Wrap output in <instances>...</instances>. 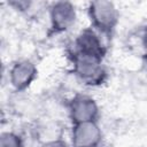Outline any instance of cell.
I'll use <instances>...</instances> for the list:
<instances>
[{
  "instance_id": "obj_1",
  "label": "cell",
  "mask_w": 147,
  "mask_h": 147,
  "mask_svg": "<svg viewBox=\"0 0 147 147\" xmlns=\"http://www.w3.org/2000/svg\"><path fill=\"white\" fill-rule=\"evenodd\" d=\"M87 10L92 22V28L102 34L110 33L118 23V10L110 1H92L88 3Z\"/></svg>"
},
{
  "instance_id": "obj_2",
  "label": "cell",
  "mask_w": 147,
  "mask_h": 147,
  "mask_svg": "<svg viewBox=\"0 0 147 147\" xmlns=\"http://www.w3.org/2000/svg\"><path fill=\"white\" fill-rule=\"evenodd\" d=\"M72 65L75 75L86 85H99L106 78V69L100 59L72 53Z\"/></svg>"
},
{
  "instance_id": "obj_3",
  "label": "cell",
  "mask_w": 147,
  "mask_h": 147,
  "mask_svg": "<svg viewBox=\"0 0 147 147\" xmlns=\"http://www.w3.org/2000/svg\"><path fill=\"white\" fill-rule=\"evenodd\" d=\"M100 37L101 33L95 29H84L80 31L74 42V53L102 60L106 53V47Z\"/></svg>"
},
{
  "instance_id": "obj_4",
  "label": "cell",
  "mask_w": 147,
  "mask_h": 147,
  "mask_svg": "<svg viewBox=\"0 0 147 147\" xmlns=\"http://www.w3.org/2000/svg\"><path fill=\"white\" fill-rule=\"evenodd\" d=\"M69 116L74 124L96 122L99 116V107L91 96L77 94L69 102Z\"/></svg>"
},
{
  "instance_id": "obj_5",
  "label": "cell",
  "mask_w": 147,
  "mask_h": 147,
  "mask_svg": "<svg viewBox=\"0 0 147 147\" xmlns=\"http://www.w3.org/2000/svg\"><path fill=\"white\" fill-rule=\"evenodd\" d=\"M102 133L96 122L76 123L72 126V147H98L101 145Z\"/></svg>"
},
{
  "instance_id": "obj_6",
  "label": "cell",
  "mask_w": 147,
  "mask_h": 147,
  "mask_svg": "<svg viewBox=\"0 0 147 147\" xmlns=\"http://www.w3.org/2000/svg\"><path fill=\"white\" fill-rule=\"evenodd\" d=\"M75 6L67 1L54 2L49 8V20L54 31L63 32L69 30L76 22Z\"/></svg>"
},
{
  "instance_id": "obj_7",
  "label": "cell",
  "mask_w": 147,
  "mask_h": 147,
  "mask_svg": "<svg viewBox=\"0 0 147 147\" xmlns=\"http://www.w3.org/2000/svg\"><path fill=\"white\" fill-rule=\"evenodd\" d=\"M37 76V68L30 60L16 61L9 70V82L16 91L28 88Z\"/></svg>"
},
{
  "instance_id": "obj_8",
  "label": "cell",
  "mask_w": 147,
  "mask_h": 147,
  "mask_svg": "<svg viewBox=\"0 0 147 147\" xmlns=\"http://www.w3.org/2000/svg\"><path fill=\"white\" fill-rule=\"evenodd\" d=\"M0 147H23L20 136L14 132H2L0 137Z\"/></svg>"
},
{
  "instance_id": "obj_9",
  "label": "cell",
  "mask_w": 147,
  "mask_h": 147,
  "mask_svg": "<svg viewBox=\"0 0 147 147\" xmlns=\"http://www.w3.org/2000/svg\"><path fill=\"white\" fill-rule=\"evenodd\" d=\"M45 147H68L65 142L61 141V140H53V141H49L45 145Z\"/></svg>"
},
{
  "instance_id": "obj_10",
  "label": "cell",
  "mask_w": 147,
  "mask_h": 147,
  "mask_svg": "<svg viewBox=\"0 0 147 147\" xmlns=\"http://www.w3.org/2000/svg\"><path fill=\"white\" fill-rule=\"evenodd\" d=\"M141 44H142V48H144V56H147V28L145 29V31L142 33Z\"/></svg>"
}]
</instances>
